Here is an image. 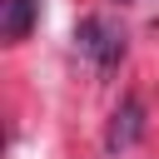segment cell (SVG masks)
I'll list each match as a JSON object with an SVG mask.
<instances>
[{
  "label": "cell",
  "instance_id": "2",
  "mask_svg": "<svg viewBox=\"0 0 159 159\" xmlns=\"http://www.w3.org/2000/svg\"><path fill=\"white\" fill-rule=\"evenodd\" d=\"M139 134H144V99H139V94H124V99L114 104L109 124H104V154H124V149H134Z\"/></svg>",
  "mask_w": 159,
  "mask_h": 159
},
{
  "label": "cell",
  "instance_id": "3",
  "mask_svg": "<svg viewBox=\"0 0 159 159\" xmlns=\"http://www.w3.org/2000/svg\"><path fill=\"white\" fill-rule=\"evenodd\" d=\"M40 20V0H5L0 5V40L5 45H20Z\"/></svg>",
  "mask_w": 159,
  "mask_h": 159
},
{
  "label": "cell",
  "instance_id": "4",
  "mask_svg": "<svg viewBox=\"0 0 159 159\" xmlns=\"http://www.w3.org/2000/svg\"><path fill=\"white\" fill-rule=\"evenodd\" d=\"M114 5H129V0H114Z\"/></svg>",
  "mask_w": 159,
  "mask_h": 159
},
{
  "label": "cell",
  "instance_id": "1",
  "mask_svg": "<svg viewBox=\"0 0 159 159\" xmlns=\"http://www.w3.org/2000/svg\"><path fill=\"white\" fill-rule=\"evenodd\" d=\"M75 45H80V55L94 65V70H119V60H124V30L109 20V15H84L80 25H75Z\"/></svg>",
  "mask_w": 159,
  "mask_h": 159
}]
</instances>
